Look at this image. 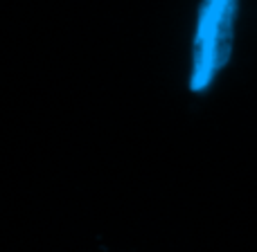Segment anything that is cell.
Wrapping results in <instances>:
<instances>
[{
	"mask_svg": "<svg viewBox=\"0 0 257 252\" xmlns=\"http://www.w3.org/2000/svg\"><path fill=\"white\" fill-rule=\"evenodd\" d=\"M239 0H201L190 50L187 88L201 95L212 88L232 57Z\"/></svg>",
	"mask_w": 257,
	"mask_h": 252,
	"instance_id": "cell-1",
	"label": "cell"
}]
</instances>
